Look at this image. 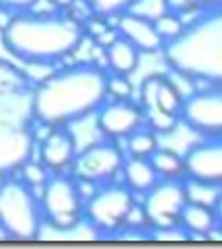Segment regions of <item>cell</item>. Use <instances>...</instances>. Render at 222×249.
<instances>
[{
  "label": "cell",
  "mask_w": 222,
  "mask_h": 249,
  "mask_svg": "<svg viewBox=\"0 0 222 249\" xmlns=\"http://www.w3.org/2000/svg\"><path fill=\"white\" fill-rule=\"evenodd\" d=\"M83 2L88 6V11L93 15L111 19V17H118L120 13H126L130 8H134L138 0H83Z\"/></svg>",
  "instance_id": "7402d4cb"
},
{
  "label": "cell",
  "mask_w": 222,
  "mask_h": 249,
  "mask_svg": "<svg viewBox=\"0 0 222 249\" xmlns=\"http://www.w3.org/2000/svg\"><path fill=\"white\" fill-rule=\"evenodd\" d=\"M179 225L188 231L189 241L191 239H208V235L218 227L216 208L195 202H185L179 216Z\"/></svg>",
  "instance_id": "e0dca14e"
},
{
  "label": "cell",
  "mask_w": 222,
  "mask_h": 249,
  "mask_svg": "<svg viewBox=\"0 0 222 249\" xmlns=\"http://www.w3.org/2000/svg\"><path fill=\"white\" fill-rule=\"evenodd\" d=\"M179 124L200 138L222 136V87L204 85L185 97L179 109Z\"/></svg>",
  "instance_id": "ba28073f"
},
{
  "label": "cell",
  "mask_w": 222,
  "mask_h": 249,
  "mask_svg": "<svg viewBox=\"0 0 222 249\" xmlns=\"http://www.w3.org/2000/svg\"><path fill=\"white\" fill-rule=\"evenodd\" d=\"M188 202L183 179H158L153 188L142 196V210L150 227L179 225L181 210Z\"/></svg>",
  "instance_id": "30bf717a"
},
{
  "label": "cell",
  "mask_w": 222,
  "mask_h": 249,
  "mask_svg": "<svg viewBox=\"0 0 222 249\" xmlns=\"http://www.w3.org/2000/svg\"><path fill=\"white\" fill-rule=\"evenodd\" d=\"M185 177L222 188V136L200 138L183 153Z\"/></svg>",
  "instance_id": "7c38bea8"
},
{
  "label": "cell",
  "mask_w": 222,
  "mask_h": 249,
  "mask_svg": "<svg viewBox=\"0 0 222 249\" xmlns=\"http://www.w3.org/2000/svg\"><path fill=\"white\" fill-rule=\"evenodd\" d=\"M148 161L156 171V175L163 177V179H183L185 177L183 155L175 153V150H171V148L158 146L154 153L148 157Z\"/></svg>",
  "instance_id": "d6986e66"
},
{
  "label": "cell",
  "mask_w": 222,
  "mask_h": 249,
  "mask_svg": "<svg viewBox=\"0 0 222 249\" xmlns=\"http://www.w3.org/2000/svg\"><path fill=\"white\" fill-rule=\"evenodd\" d=\"M105 62H107V68L113 74L130 76L132 72H136L140 64V52L128 39L118 35L105 46Z\"/></svg>",
  "instance_id": "ac0fdd59"
},
{
  "label": "cell",
  "mask_w": 222,
  "mask_h": 249,
  "mask_svg": "<svg viewBox=\"0 0 222 249\" xmlns=\"http://www.w3.org/2000/svg\"><path fill=\"white\" fill-rule=\"evenodd\" d=\"M132 95H134V87H132L128 76L113 72L107 76V97H111V99H132Z\"/></svg>",
  "instance_id": "4316f807"
},
{
  "label": "cell",
  "mask_w": 222,
  "mask_h": 249,
  "mask_svg": "<svg viewBox=\"0 0 222 249\" xmlns=\"http://www.w3.org/2000/svg\"><path fill=\"white\" fill-rule=\"evenodd\" d=\"M46 227L37 190L27 185L19 175L0 179V233L15 241L39 239Z\"/></svg>",
  "instance_id": "5b68a950"
},
{
  "label": "cell",
  "mask_w": 222,
  "mask_h": 249,
  "mask_svg": "<svg viewBox=\"0 0 222 249\" xmlns=\"http://www.w3.org/2000/svg\"><path fill=\"white\" fill-rule=\"evenodd\" d=\"M134 204L136 194L130 192L123 183H103L91 198L85 200L83 218L97 231L99 237H115Z\"/></svg>",
  "instance_id": "52a82bcc"
},
{
  "label": "cell",
  "mask_w": 222,
  "mask_h": 249,
  "mask_svg": "<svg viewBox=\"0 0 222 249\" xmlns=\"http://www.w3.org/2000/svg\"><path fill=\"white\" fill-rule=\"evenodd\" d=\"M17 175H19L27 185H31L33 190H41L43 183L48 181V177L51 173H50V169L39 161V159H33L31 157L27 163H23V167L19 169V173H17Z\"/></svg>",
  "instance_id": "cb8c5ba5"
},
{
  "label": "cell",
  "mask_w": 222,
  "mask_h": 249,
  "mask_svg": "<svg viewBox=\"0 0 222 249\" xmlns=\"http://www.w3.org/2000/svg\"><path fill=\"white\" fill-rule=\"evenodd\" d=\"M115 31L120 37L128 39L140 54H158L163 50V39L158 37L153 19L134 11L120 13L115 17Z\"/></svg>",
  "instance_id": "5bb4252c"
},
{
  "label": "cell",
  "mask_w": 222,
  "mask_h": 249,
  "mask_svg": "<svg viewBox=\"0 0 222 249\" xmlns=\"http://www.w3.org/2000/svg\"><path fill=\"white\" fill-rule=\"evenodd\" d=\"M123 150L120 148L118 140L103 138L99 142H93L86 148L78 150L74 157V163L70 167V173L81 179H88L97 185L118 181L123 165Z\"/></svg>",
  "instance_id": "9c48e42d"
},
{
  "label": "cell",
  "mask_w": 222,
  "mask_h": 249,
  "mask_svg": "<svg viewBox=\"0 0 222 249\" xmlns=\"http://www.w3.org/2000/svg\"><path fill=\"white\" fill-rule=\"evenodd\" d=\"M161 54L169 70L222 87V6L195 13L177 37L163 43Z\"/></svg>",
  "instance_id": "277c9868"
},
{
  "label": "cell",
  "mask_w": 222,
  "mask_h": 249,
  "mask_svg": "<svg viewBox=\"0 0 222 249\" xmlns=\"http://www.w3.org/2000/svg\"><path fill=\"white\" fill-rule=\"evenodd\" d=\"M0 33L6 52L23 64H56L74 54L86 37L81 21L56 8L51 13L35 8L15 13Z\"/></svg>",
  "instance_id": "7a4b0ae2"
},
{
  "label": "cell",
  "mask_w": 222,
  "mask_h": 249,
  "mask_svg": "<svg viewBox=\"0 0 222 249\" xmlns=\"http://www.w3.org/2000/svg\"><path fill=\"white\" fill-rule=\"evenodd\" d=\"M216 216H218V225L222 227V196H220V200L216 204Z\"/></svg>",
  "instance_id": "f546056e"
},
{
  "label": "cell",
  "mask_w": 222,
  "mask_h": 249,
  "mask_svg": "<svg viewBox=\"0 0 222 249\" xmlns=\"http://www.w3.org/2000/svg\"><path fill=\"white\" fill-rule=\"evenodd\" d=\"M95 115L101 136L111 140H123L136 128L144 126V111L138 101L132 99H107Z\"/></svg>",
  "instance_id": "8fae6325"
},
{
  "label": "cell",
  "mask_w": 222,
  "mask_h": 249,
  "mask_svg": "<svg viewBox=\"0 0 222 249\" xmlns=\"http://www.w3.org/2000/svg\"><path fill=\"white\" fill-rule=\"evenodd\" d=\"M183 185H185L188 202L204 204V206H210V208H216V204L222 196V188H218V185L191 179V177H183Z\"/></svg>",
  "instance_id": "44dd1931"
},
{
  "label": "cell",
  "mask_w": 222,
  "mask_h": 249,
  "mask_svg": "<svg viewBox=\"0 0 222 249\" xmlns=\"http://www.w3.org/2000/svg\"><path fill=\"white\" fill-rule=\"evenodd\" d=\"M216 6H222V0H167V8L177 15H195Z\"/></svg>",
  "instance_id": "d4e9b609"
},
{
  "label": "cell",
  "mask_w": 222,
  "mask_h": 249,
  "mask_svg": "<svg viewBox=\"0 0 222 249\" xmlns=\"http://www.w3.org/2000/svg\"><path fill=\"white\" fill-rule=\"evenodd\" d=\"M39 0H0V8L11 13H25L37 6Z\"/></svg>",
  "instance_id": "83f0119b"
},
{
  "label": "cell",
  "mask_w": 222,
  "mask_h": 249,
  "mask_svg": "<svg viewBox=\"0 0 222 249\" xmlns=\"http://www.w3.org/2000/svg\"><path fill=\"white\" fill-rule=\"evenodd\" d=\"M140 107L142 111L148 109H161L167 113L179 115L183 95L177 91V87L169 78V74H153L144 78V83L140 85Z\"/></svg>",
  "instance_id": "9a60e30c"
},
{
  "label": "cell",
  "mask_w": 222,
  "mask_h": 249,
  "mask_svg": "<svg viewBox=\"0 0 222 249\" xmlns=\"http://www.w3.org/2000/svg\"><path fill=\"white\" fill-rule=\"evenodd\" d=\"M121 183L126 185L130 192H134L136 196H144L153 185L161 179L153 169L148 159L144 157H126L121 165Z\"/></svg>",
  "instance_id": "2e32d148"
},
{
  "label": "cell",
  "mask_w": 222,
  "mask_h": 249,
  "mask_svg": "<svg viewBox=\"0 0 222 249\" xmlns=\"http://www.w3.org/2000/svg\"><path fill=\"white\" fill-rule=\"evenodd\" d=\"M146 239H153V241H189V235L181 225H169V227H150Z\"/></svg>",
  "instance_id": "484cf974"
},
{
  "label": "cell",
  "mask_w": 222,
  "mask_h": 249,
  "mask_svg": "<svg viewBox=\"0 0 222 249\" xmlns=\"http://www.w3.org/2000/svg\"><path fill=\"white\" fill-rule=\"evenodd\" d=\"M107 76V70L95 62L56 68L33 87L35 122L46 128H58L91 118L109 99Z\"/></svg>",
  "instance_id": "6da1fadb"
},
{
  "label": "cell",
  "mask_w": 222,
  "mask_h": 249,
  "mask_svg": "<svg viewBox=\"0 0 222 249\" xmlns=\"http://www.w3.org/2000/svg\"><path fill=\"white\" fill-rule=\"evenodd\" d=\"M31 97L33 83L25 70L0 60V179L17 175L35 155L37 122Z\"/></svg>",
  "instance_id": "3957f363"
},
{
  "label": "cell",
  "mask_w": 222,
  "mask_h": 249,
  "mask_svg": "<svg viewBox=\"0 0 222 249\" xmlns=\"http://www.w3.org/2000/svg\"><path fill=\"white\" fill-rule=\"evenodd\" d=\"M76 153V138L68 126L48 128V134L39 140V161L50 169V173L70 171Z\"/></svg>",
  "instance_id": "4fadbf2b"
},
{
  "label": "cell",
  "mask_w": 222,
  "mask_h": 249,
  "mask_svg": "<svg viewBox=\"0 0 222 249\" xmlns=\"http://www.w3.org/2000/svg\"><path fill=\"white\" fill-rule=\"evenodd\" d=\"M153 23H154V29L158 33V37L163 39V43L165 41H171L173 37H177V35L181 33L183 25H185V21L181 19V15H177L173 11L161 13L156 19H153Z\"/></svg>",
  "instance_id": "603a6c76"
},
{
  "label": "cell",
  "mask_w": 222,
  "mask_h": 249,
  "mask_svg": "<svg viewBox=\"0 0 222 249\" xmlns=\"http://www.w3.org/2000/svg\"><path fill=\"white\" fill-rule=\"evenodd\" d=\"M41 210L46 225L58 231H74L83 222L85 200L81 198L76 188L74 175L66 173H51L41 188Z\"/></svg>",
  "instance_id": "8992f818"
},
{
  "label": "cell",
  "mask_w": 222,
  "mask_h": 249,
  "mask_svg": "<svg viewBox=\"0 0 222 249\" xmlns=\"http://www.w3.org/2000/svg\"><path fill=\"white\" fill-rule=\"evenodd\" d=\"M48 2L56 8V11H70L74 4H78V0H48Z\"/></svg>",
  "instance_id": "f1b7e54d"
},
{
  "label": "cell",
  "mask_w": 222,
  "mask_h": 249,
  "mask_svg": "<svg viewBox=\"0 0 222 249\" xmlns=\"http://www.w3.org/2000/svg\"><path fill=\"white\" fill-rule=\"evenodd\" d=\"M158 138L161 136L144 124V126L136 128L132 134H128L123 140H126V150H128L130 157H144V159H148L158 146H161L158 144Z\"/></svg>",
  "instance_id": "ffe728a7"
}]
</instances>
